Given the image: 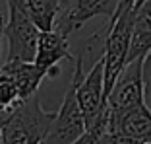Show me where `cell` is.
<instances>
[{
    "label": "cell",
    "mask_w": 151,
    "mask_h": 144,
    "mask_svg": "<svg viewBox=\"0 0 151 144\" xmlns=\"http://www.w3.org/2000/svg\"><path fill=\"white\" fill-rule=\"evenodd\" d=\"M54 117L56 111H45L37 94L23 99L0 117L2 144H43Z\"/></svg>",
    "instance_id": "6da1fadb"
},
{
    "label": "cell",
    "mask_w": 151,
    "mask_h": 144,
    "mask_svg": "<svg viewBox=\"0 0 151 144\" xmlns=\"http://www.w3.org/2000/svg\"><path fill=\"white\" fill-rule=\"evenodd\" d=\"M134 0H122V4L114 12L107 25L105 35V51H103V63H105V99L109 97L116 78L128 64L130 43H132L134 29Z\"/></svg>",
    "instance_id": "7a4b0ae2"
},
{
    "label": "cell",
    "mask_w": 151,
    "mask_h": 144,
    "mask_svg": "<svg viewBox=\"0 0 151 144\" xmlns=\"http://www.w3.org/2000/svg\"><path fill=\"white\" fill-rule=\"evenodd\" d=\"M83 72H85L83 55H78V57H76L74 74H72V80H70V84H68L64 101H62V105H60V109L56 111V117H54L52 125H50V131H49V135H47V138L43 140V144H72L76 138H80V136L87 131L85 119H83V115H81L78 99H76V88L80 84Z\"/></svg>",
    "instance_id": "3957f363"
},
{
    "label": "cell",
    "mask_w": 151,
    "mask_h": 144,
    "mask_svg": "<svg viewBox=\"0 0 151 144\" xmlns=\"http://www.w3.org/2000/svg\"><path fill=\"white\" fill-rule=\"evenodd\" d=\"M76 99H78V105H80L81 115L85 119V127L105 131L107 99H105V63H103V55L95 60V64L89 70L83 72L80 84L76 88Z\"/></svg>",
    "instance_id": "277c9868"
},
{
    "label": "cell",
    "mask_w": 151,
    "mask_h": 144,
    "mask_svg": "<svg viewBox=\"0 0 151 144\" xmlns=\"http://www.w3.org/2000/svg\"><path fill=\"white\" fill-rule=\"evenodd\" d=\"M6 2H8V22L2 27V37H6L8 41L6 60H33L41 31L16 0Z\"/></svg>",
    "instance_id": "5b68a950"
},
{
    "label": "cell",
    "mask_w": 151,
    "mask_h": 144,
    "mask_svg": "<svg viewBox=\"0 0 151 144\" xmlns=\"http://www.w3.org/2000/svg\"><path fill=\"white\" fill-rule=\"evenodd\" d=\"M120 4L122 0H72L70 8L60 14L54 29H60L66 35H70L72 31L80 29L85 22L97 16H105L107 20H111Z\"/></svg>",
    "instance_id": "8992f818"
},
{
    "label": "cell",
    "mask_w": 151,
    "mask_h": 144,
    "mask_svg": "<svg viewBox=\"0 0 151 144\" xmlns=\"http://www.w3.org/2000/svg\"><path fill=\"white\" fill-rule=\"evenodd\" d=\"M64 31L60 29H50V31H41L35 47V59L33 63L47 70L50 76L58 72V64L62 60H72V51H70V41Z\"/></svg>",
    "instance_id": "52a82bcc"
},
{
    "label": "cell",
    "mask_w": 151,
    "mask_h": 144,
    "mask_svg": "<svg viewBox=\"0 0 151 144\" xmlns=\"http://www.w3.org/2000/svg\"><path fill=\"white\" fill-rule=\"evenodd\" d=\"M0 70L8 72L10 76H12V80L16 82V86H18V90H19L22 101L23 99H29L31 95H35L41 82L50 76L49 72L43 70L41 66H37L33 60H6L0 66Z\"/></svg>",
    "instance_id": "ba28073f"
},
{
    "label": "cell",
    "mask_w": 151,
    "mask_h": 144,
    "mask_svg": "<svg viewBox=\"0 0 151 144\" xmlns=\"http://www.w3.org/2000/svg\"><path fill=\"white\" fill-rule=\"evenodd\" d=\"M151 51V0H138L134 4V29L128 63L145 59Z\"/></svg>",
    "instance_id": "9c48e42d"
},
{
    "label": "cell",
    "mask_w": 151,
    "mask_h": 144,
    "mask_svg": "<svg viewBox=\"0 0 151 144\" xmlns=\"http://www.w3.org/2000/svg\"><path fill=\"white\" fill-rule=\"evenodd\" d=\"M16 2L23 8V12L29 16L39 31L54 29L60 14L64 12L60 0H16Z\"/></svg>",
    "instance_id": "30bf717a"
},
{
    "label": "cell",
    "mask_w": 151,
    "mask_h": 144,
    "mask_svg": "<svg viewBox=\"0 0 151 144\" xmlns=\"http://www.w3.org/2000/svg\"><path fill=\"white\" fill-rule=\"evenodd\" d=\"M22 103L19 90L8 72L0 70V117Z\"/></svg>",
    "instance_id": "8fae6325"
},
{
    "label": "cell",
    "mask_w": 151,
    "mask_h": 144,
    "mask_svg": "<svg viewBox=\"0 0 151 144\" xmlns=\"http://www.w3.org/2000/svg\"><path fill=\"white\" fill-rule=\"evenodd\" d=\"M143 86H145V103L151 109V51L143 59Z\"/></svg>",
    "instance_id": "7c38bea8"
},
{
    "label": "cell",
    "mask_w": 151,
    "mask_h": 144,
    "mask_svg": "<svg viewBox=\"0 0 151 144\" xmlns=\"http://www.w3.org/2000/svg\"><path fill=\"white\" fill-rule=\"evenodd\" d=\"M101 135H103V131H99V129H87L80 138H76L72 144H103Z\"/></svg>",
    "instance_id": "4fadbf2b"
},
{
    "label": "cell",
    "mask_w": 151,
    "mask_h": 144,
    "mask_svg": "<svg viewBox=\"0 0 151 144\" xmlns=\"http://www.w3.org/2000/svg\"><path fill=\"white\" fill-rule=\"evenodd\" d=\"M2 27H4V22H2V12H0V39H2Z\"/></svg>",
    "instance_id": "5bb4252c"
},
{
    "label": "cell",
    "mask_w": 151,
    "mask_h": 144,
    "mask_svg": "<svg viewBox=\"0 0 151 144\" xmlns=\"http://www.w3.org/2000/svg\"><path fill=\"white\" fill-rule=\"evenodd\" d=\"M0 144H2V135H0Z\"/></svg>",
    "instance_id": "9a60e30c"
},
{
    "label": "cell",
    "mask_w": 151,
    "mask_h": 144,
    "mask_svg": "<svg viewBox=\"0 0 151 144\" xmlns=\"http://www.w3.org/2000/svg\"><path fill=\"white\" fill-rule=\"evenodd\" d=\"M134 2H138V0H134Z\"/></svg>",
    "instance_id": "2e32d148"
}]
</instances>
